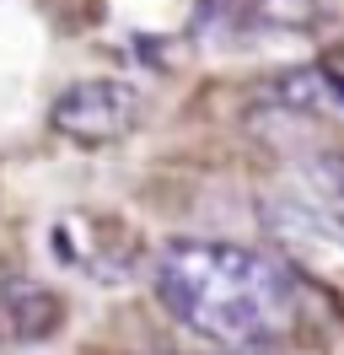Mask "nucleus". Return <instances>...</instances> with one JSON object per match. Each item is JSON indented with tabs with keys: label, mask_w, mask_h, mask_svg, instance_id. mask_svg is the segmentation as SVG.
I'll list each match as a JSON object with an SVG mask.
<instances>
[{
	"label": "nucleus",
	"mask_w": 344,
	"mask_h": 355,
	"mask_svg": "<svg viewBox=\"0 0 344 355\" xmlns=\"http://www.w3.org/2000/svg\"><path fill=\"white\" fill-rule=\"evenodd\" d=\"M215 355H264V350H215Z\"/></svg>",
	"instance_id": "7"
},
{
	"label": "nucleus",
	"mask_w": 344,
	"mask_h": 355,
	"mask_svg": "<svg viewBox=\"0 0 344 355\" xmlns=\"http://www.w3.org/2000/svg\"><path fill=\"white\" fill-rule=\"evenodd\" d=\"M146 113V97L129 87V81H76L54 97L49 108V130L70 140V146H108V140H124Z\"/></svg>",
	"instance_id": "2"
},
{
	"label": "nucleus",
	"mask_w": 344,
	"mask_h": 355,
	"mask_svg": "<svg viewBox=\"0 0 344 355\" xmlns=\"http://www.w3.org/2000/svg\"><path fill=\"white\" fill-rule=\"evenodd\" d=\"M275 103L301 113H328V119H344V81L334 65H296V70H280L275 81Z\"/></svg>",
	"instance_id": "5"
},
{
	"label": "nucleus",
	"mask_w": 344,
	"mask_h": 355,
	"mask_svg": "<svg viewBox=\"0 0 344 355\" xmlns=\"http://www.w3.org/2000/svg\"><path fill=\"white\" fill-rule=\"evenodd\" d=\"M54 253H60V264H70L86 280H103V286H119L135 275V237L108 216H64L54 226Z\"/></svg>",
	"instance_id": "3"
},
{
	"label": "nucleus",
	"mask_w": 344,
	"mask_h": 355,
	"mask_svg": "<svg viewBox=\"0 0 344 355\" xmlns=\"http://www.w3.org/2000/svg\"><path fill=\"white\" fill-rule=\"evenodd\" d=\"M318 167H328V200L344 205V151L328 156V162H318Z\"/></svg>",
	"instance_id": "6"
},
{
	"label": "nucleus",
	"mask_w": 344,
	"mask_h": 355,
	"mask_svg": "<svg viewBox=\"0 0 344 355\" xmlns=\"http://www.w3.org/2000/svg\"><path fill=\"white\" fill-rule=\"evenodd\" d=\"M162 307L215 350H269L301 318L291 264L237 243H167L150 264Z\"/></svg>",
	"instance_id": "1"
},
{
	"label": "nucleus",
	"mask_w": 344,
	"mask_h": 355,
	"mask_svg": "<svg viewBox=\"0 0 344 355\" xmlns=\"http://www.w3.org/2000/svg\"><path fill=\"white\" fill-rule=\"evenodd\" d=\"M0 323L17 339H49L64 323V302L33 275H0Z\"/></svg>",
	"instance_id": "4"
}]
</instances>
